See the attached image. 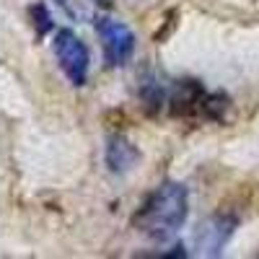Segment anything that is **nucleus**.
Listing matches in <instances>:
<instances>
[{"instance_id":"nucleus-1","label":"nucleus","mask_w":259,"mask_h":259,"mask_svg":"<svg viewBox=\"0 0 259 259\" xmlns=\"http://www.w3.org/2000/svg\"><path fill=\"white\" fill-rule=\"evenodd\" d=\"M187 189L179 182H163L135 212L133 226L150 236V239H166L179 231L187 221Z\"/></svg>"},{"instance_id":"nucleus-2","label":"nucleus","mask_w":259,"mask_h":259,"mask_svg":"<svg viewBox=\"0 0 259 259\" xmlns=\"http://www.w3.org/2000/svg\"><path fill=\"white\" fill-rule=\"evenodd\" d=\"M55 55H57V62H60L62 73L68 75V80L73 85H83L85 75H89V50H85V45L70 29L57 31Z\"/></svg>"},{"instance_id":"nucleus-3","label":"nucleus","mask_w":259,"mask_h":259,"mask_svg":"<svg viewBox=\"0 0 259 259\" xmlns=\"http://www.w3.org/2000/svg\"><path fill=\"white\" fill-rule=\"evenodd\" d=\"M101 50L106 57V65H124L135 52V34L130 31L124 24L114 18H101L96 24Z\"/></svg>"},{"instance_id":"nucleus-4","label":"nucleus","mask_w":259,"mask_h":259,"mask_svg":"<svg viewBox=\"0 0 259 259\" xmlns=\"http://www.w3.org/2000/svg\"><path fill=\"white\" fill-rule=\"evenodd\" d=\"M236 221L228 215H212L205 223H200V228L194 231V246L202 256H218L223 251V246L228 244V239L233 236Z\"/></svg>"},{"instance_id":"nucleus-5","label":"nucleus","mask_w":259,"mask_h":259,"mask_svg":"<svg viewBox=\"0 0 259 259\" xmlns=\"http://www.w3.org/2000/svg\"><path fill=\"white\" fill-rule=\"evenodd\" d=\"M106 163H109L114 174H124V171H130L138 163V148L130 140L114 135L109 140V145H106Z\"/></svg>"},{"instance_id":"nucleus-6","label":"nucleus","mask_w":259,"mask_h":259,"mask_svg":"<svg viewBox=\"0 0 259 259\" xmlns=\"http://www.w3.org/2000/svg\"><path fill=\"white\" fill-rule=\"evenodd\" d=\"M94 3H99V6H109V0H94Z\"/></svg>"}]
</instances>
